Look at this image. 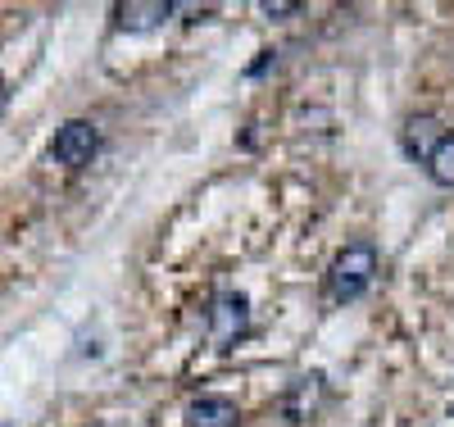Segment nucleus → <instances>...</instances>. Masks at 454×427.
<instances>
[{
    "instance_id": "1",
    "label": "nucleus",
    "mask_w": 454,
    "mask_h": 427,
    "mask_svg": "<svg viewBox=\"0 0 454 427\" xmlns=\"http://www.w3.org/2000/svg\"><path fill=\"white\" fill-rule=\"evenodd\" d=\"M377 268H382V259H377V246L372 241L340 246L336 259L327 264V300L332 304H355L377 282Z\"/></svg>"
},
{
    "instance_id": "2",
    "label": "nucleus",
    "mask_w": 454,
    "mask_h": 427,
    "mask_svg": "<svg viewBox=\"0 0 454 427\" xmlns=\"http://www.w3.org/2000/svg\"><path fill=\"white\" fill-rule=\"evenodd\" d=\"M205 336L214 351H232L237 341L250 336V300L241 291H218L205 309Z\"/></svg>"
},
{
    "instance_id": "3",
    "label": "nucleus",
    "mask_w": 454,
    "mask_h": 427,
    "mask_svg": "<svg viewBox=\"0 0 454 427\" xmlns=\"http://www.w3.org/2000/svg\"><path fill=\"white\" fill-rule=\"evenodd\" d=\"M100 150V128L91 119H68L55 141H51V160L64 164V169H87Z\"/></svg>"
},
{
    "instance_id": "4",
    "label": "nucleus",
    "mask_w": 454,
    "mask_h": 427,
    "mask_svg": "<svg viewBox=\"0 0 454 427\" xmlns=\"http://www.w3.org/2000/svg\"><path fill=\"white\" fill-rule=\"evenodd\" d=\"M323 405H327V377L314 368V373H295L286 382V391L278 400V414L286 423H309V418H318Z\"/></svg>"
},
{
    "instance_id": "5",
    "label": "nucleus",
    "mask_w": 454,
    "mask_h": 427,
    "mask_svg": "<svg viewBox=\"0 0 454 427\" xmlns=\"http://www.w3.org/2000/svg\"><path fill=\"white\" fill-rule=\"evenodd\" d=\"M441 141H445V132H441L436 114H413V119H404V128H400V150L413 164H427Z\"/></svg>"
},
{
    "instance_id": "6",
    "label": "nucleus",
    "mask_w": 454,
    "mask_h": 427,
    "mask_svg": "<svg viewBox=\"0 0 454 427\" xmlns=\"http://www.w3.org/2000/svg\"><path fill=\"white\" fill-rule=\"evenodd\" d=\"M186 427H237L241 423V409L232 396H196L182 414Z\"/></svg>"
},
{
    "instance_id": "7",
    "label": "nucleus",
    "mask_w": 454,
    "mask_h": 427,
    "mask_svg": "<svg viewBox=\"0 0 454 427\" xmlns=\"http://www.w3.org/2000/svg\"><path fill=\"white\" fill-rule=\"evenodd\" d=\"M173 19L168 0H132V5H119V28L123 32H150Z\"/></svg>"
},
{
    "instance_id": "8",
    "label": "nucleus",
    "mask_w": 454,
    "mask_h": 427,
    "mask_svg": "<svg viewBox=\"0 0 454 427\" xmlns=\"http://www.w3.org/2000/svg\"><path fill=\"white\" fill-rule=\"evenodd\" d=\"M423 169H427V178L436 186H454V132H445V141L432 150V160Z\"/></svg>"
},
{
    "instance_id": "9",
    "label": "nucleus",
    "mask_w": 454,
    "mask_h": 427,
    "mask_svg": "<svg viewBox=\"0 0 454 427\" xmlns=\"http://www.w3.org/2000/svg\"><path fill=\"white\" fill-rule=\"evenodd\" d=\"M263 14H269V19H286V14H295L300 5H282V0H278V5H273V0H263V5H259Z\"/></svg>"
},
{
    "instance_id": "10",
    "label": "nucleus",
    "mask_w": 454,
    "mask_h": 427,
    "mask_svg": "<svg viewBox=\"0 0 454 427\" xmlns=\"http://www.w3.org/2000/svg\"><path fill=\"white\" fill-rule=\"evenodd\" d=\"M5 105H10V87H5V77H0V114H5Z\"/></svg>"
},
{
    "instance_id": "11",
    "label": "nucleus",
    "mask_w": 454,
    "mask_h": 427,
    "mask_svg": "<svg viewBox=\"0 0 454 427\" xmlns=\"http://www.w3.org/2000/svg\"><path fill=\"white\" fill-rule=\"evenodd\" d=\"M450 414H454V405H450Z\"/></svg>"
}]
</instances>
